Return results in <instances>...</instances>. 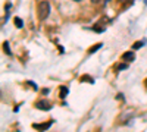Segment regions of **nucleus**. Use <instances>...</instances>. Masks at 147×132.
<instances>
[{"instance_id":"f257e3e1","label":"nucleus","mask_w":147,"mask_h":132,"mask_svg":"<svg viewBox=\"0 0 147 132\" xmlns=\"http://www.w3.org/2000/svg\"><path fill=\"white\" fill-rule=\"evenodd\" d=\"M37 10H38V18H40V19H46L49 15H50V5H49V2L43 0V2L38 3V7H37Z\"/></svg>"},{"instance_id":"f03ea898","label":"nucleus","mask_w":147,"mask_h":132,"mask_svg":"<svg viewBox=\"0 0 147 132\" xmlns=\"http://www.w3.org/2000/svg\"><path fill=\"white\" fill-rule=\"evenodd\" d=\"M122 59H124V62L129 63V62H132L134 59H136V54H134L132 52H127V53H124V54H122Z\"/></svg>"},{"instance_id":"7ed1b4c3","label":"nucleus","mask_w":147,"mask_h":132,"mask_svg":"<svg viewBox=\"0 0 147 132\" xmlns=\"http://www.w3.org/2000/svg\"><path fill=\"white\" fill-rule=\"evenodd\" d=\"M37 107H38V109H43V110H50L52 104L49 101H38V103H37Z\"/></svg>"},{"instance_id":"20e7f679","label":"nucleus","mask_w":147,"mask_h":132,"mask_svg":"<svg viewBox=\"0 0 147 132\" xmlns=\"http://www.w3.org/2000/svg\"><path fill=\"white\" fill-rule=\"evenodd\" d=\"M52 125V122H47V123H43V125H34V128H37L38 131H44V129H47V126H50Z\"/></svg>"},{"instance_id":"39448f33","label":"nucleus","mask_w":147,"mask_h":132,"mask_svg":"<svg viewBox=\"0 0 147 132\" xmlns=\"http://www.w3.org/2000/svg\"><path fill=\"white\" fill-rule=\"evenodd\" d=\"M15 25H16L18 28H22V25H24V23H22V21H21L19 18H15Z\"/></svg>"},{"instance_id":"423d86ee","label":"nucleus","mask_w":147,"mask_h":132,"mask_svg":"<svg viewBox=\"0 0 147 132\" xmlns=\"http://www.w3.org/2000/svg\"><path fill=\"white\" fill-rule=\"evenodd\" d=\"M141 46H143V41H138V43H134V44H132V49H140Z\"/></svg>"},{"instance_id":"0eeeda50","label":"nucleus","mask_w":147,"mask_h":132,"mask_svg":"<svg viewBox=\"0 0 147 132\" xmlns=\"http://www.w3.org/2000/svg\"><path fill=\"white\" fill-rule=\"evenodd\" d=\"M100 47H102V43H100V44H96V46L93 47V49L90 50V53H94L96 50H99V49H100Z\"/></svg>"},{"instance_id":"6e6552de","label":"nucleus","mask_w":147,"mask_h":132,"mask_svg":"<svg viewBox=\"0 0 147 132\" xmlns=\"http://www.w3.org/2000/svg\"><path fill=\"white\" fill-rule=\"evenodd\" d=\"M60 91H62V92H60V97H65V95L68 94V88H63L62 87V88H60Z\"/></svg>"},{"instance_id":"1a4fd4ad","label":"nucleus","mask_w":147,"mask_h":132,"mask_svg":"<svg viewBox=\"0 0 147 132\" xmlns=\"http://www.w3.org/2000/svg\"><path fill=\"white\" fill-rule=\"evenodd\" d=\"M3 46H5V50H6V52H7V53L10 54V50H9V44H7V43H5Z\"/></svg>"},{"instance_id":"9d476101","label":"nucleus","mask_w":147,"mask_h":132,"mask_svg":"<svg viewBox=\"0 0 147 132\" xmlns=\"http://www.w3.org/2000/svg\"><path fill=\"white\" fill-rule=\"evenodd\" d=\"M91 2H93V3H97V2H99V0H91Z\"/></svg>"},{"instance_id":"9b49d317","label":"nucleus","mask_w":147,"mask_h":132,"mask_svg":"<svg viewBox=\"0 0 147 132\" xmlns=\"http://www.w3.org/2000/svg\"><path fill=\"white\" fill-rule=\"evenodd\" d=\"M74 2H81V0H74Z\"/></svg>"}]
</instances>
